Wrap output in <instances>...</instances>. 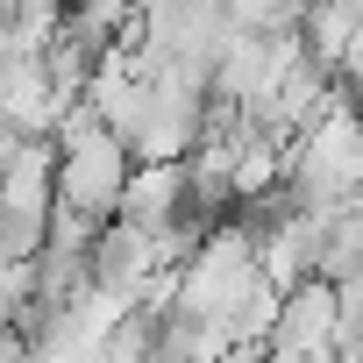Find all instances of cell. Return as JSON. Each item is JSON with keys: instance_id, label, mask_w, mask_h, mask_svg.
I'll use <instances>...</instances> for the list:
<instances>
[{"instance_id": "1", "label": "cell", "mask_w": 363, "mask_h": 363, "mask_svg": "<svg viewBox=\"0 0 363 363\" xmlns=\"http://www.w3.org/2000/svg\"><path fill=\"white\" fill-rule=\"evenodd\" d=\"M121 193H128V150L93 114H72L65 121V157H57V207L100 228V214H114Z\"/></svg>"}]
</instances>
